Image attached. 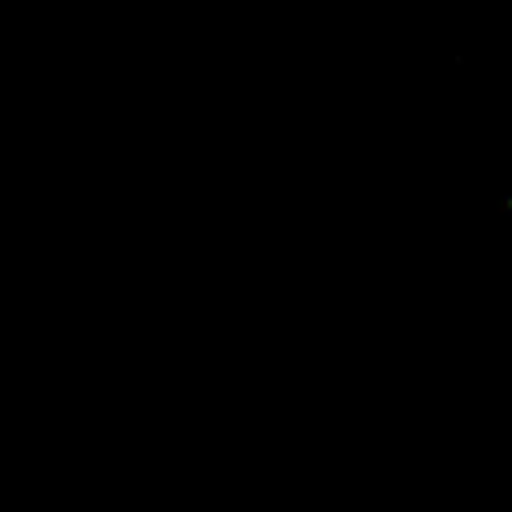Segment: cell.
Instances as JSON below:
<instances>
[]
</instances>
